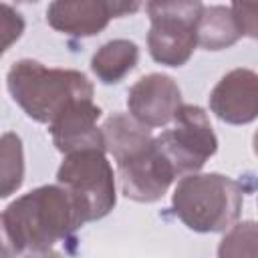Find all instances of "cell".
<instances>
[{
  "label": "cell",
  "mask_w": 258,
  "mask_h": 258,
  "mask_svg": "<svg viewBox=\"0 0 258 258\" xmlns=\"http://www.w3.org/2000/svg\"><path fill=\"white\" fill-rule=\"evenodd\" d=\"M242 187L222 173H189L173 189L175 216L194 232H224L242 210Z\"/></svg>",
  "instance_id": "obj_3"
},
{
  "label": "cell",
  "mask_w": 258,
  "mask_h": 258,
  "mask_svg": "<svg viewBox=\"0 0 258 258\" xmlns=\"http://www.w3.org/2000/svg\"><path fill=\"white\" fill-rule=\"evenodd\" d=\"M137 2H113V0H56L46 8L48 24L71 36L99 34L111 18L135 12Z\"/></svg>",
  "instance_id": "obj_7"
},
{
  "label": "cell",
  "mask_w": 258,
  "mask_h": 258,
  "mask_svg": "<svg viewBox=\"0 0 258 258\" xmlns=\"http://www.w3.org/2000/svg\"><path fill=\"white\" fill-rule=\"evenodd\" d=\"M22 32H24L22 14L10 4L0 2V56L22 36Z\"/></svg>",
  "instance_id": "obj_17"
},
{
  "label": "cell",
  "mask_w": 258,
  "mask_h": 258,
  "mask_svg": "<svg viewBox=\"0 0 258 258\" xmlns=\"http://www.w3.org/2000/svg\"><path fill=\"white\" fill-rule=\"evenodd\" d=\"M117 171L123 194L135 202L159 200L177 177L169 161L157 149L155 141H151V145L137 157L119 163Z\"/></svg>",
  "instance_id": "obj_9"
},
{
  "label": "cell",
  "mask_w": 258,
  "mask_h": 258,
  "mask_svg": "<svg viewBox=\"0 0 258 258\" xmlns=\"http://www.w3.org/2000/svg\"><path fill=\"white\" fill-rule=\"evenodd\" d=\"M139 60V48L133 40L115 38L105 42L91 58V71L101 83L113 85L129 75Z\"/></svg>",
  "instance_id": "obj_14"
},
{
  "label": "cell",
  "mask_w": 258,
  "mask_h": 258,
  "mask_svg": "<svg viewBox=\"0 0 258 258\" xmlns=\"http://www.w3.org/2000/svg\"><path fill=\"white\" fill-rule=\"evenodd\" d=\"M8 91L20 109L38 123H52L77 101L93 99L91 81L73 69H50L22 58L8 71Z\"/></svg>",
  "instance_id": "obj_2"
},
{
  "label": "cell",
  "mask_w": 258,
  "mask_h": 258,
  "mask_svg": "<svg viewBox=\"0 0 258 258\" xmlns=\"http://www.w3.org/2000/svg\"><path fill=\"white\" fill-rule=\"evenodd\" d=\"M101 117V107L93 103V99L77 101L71 107H67L52 123L50 133L52 141L58 151L73 153L81 149H103V135L97 127V121Z\"/></svg>",
  "instance_id": "obj_11"
},
{
  "label": "cell",
  "mask_w": 258,
  "mask_h": 258,
  "mask_svg": "<svg viewBox=\"0 0 258 258\" xmlns=\"http://www.w3.org/2000/svg\"><path fill=\"white\" fill-rule=\"evenodd\" d=\"M56 181L73 198L85 224L105 218L115 208V173L103 149L67 153Z\"/></svg>",
  "instance_id": "obj_4"
},
{
  "label": "cell",
  "mask_w": 258,
  "mask_h": 258,
  "mask_svg": "<svg viewBox=\"0 0 258 258\" xmlns=\"http://www.w3.org/2000/svg\"><path fill=\"white\" fill-rule=\"evenodd\" d=\"M127 107L131 117L143 127H163L173 121L181 107V91L171 77L151 73L129 89Z\"/></svg>",
  "instance_id": "obj_8"
},
{
  "label": "cell",
  "mask_w": 258,
  "mask_h": 258,
  "mask_svg": "<svg viewBox=\"0 0 258 258\" xmlns=\"http://www.w3.org/2000/svg\"><path fill=\"white\" fill-rule=\"evenodd\" d=\"M24 258H60V254H56L52 250H32Z\"/></svg>",
  "instance_id": "obj_20"
},
{
  "label": "cell",
  "mask_w": 258,
  "mask_h": 258,
  "mask_svg": "<svg viewBox=\"0 0 258 258\" xmlns=\"http://www.w3.org/2000/svg\"><path fill=\"white\" fill-rule=\"evenodd\" d=\"M20 254V250L16 248L8 228H6V222L0 214V258H16Z\"/></svg>",
  "instance_id": "obj_19"
},
{
  "label": "cell",
  "mask_w": 258,
  "mask_h": 258,
  "mask_svg": "<svg viewBox=\"0 0 258 258\" xmlns=\"http://www.w3.org/2000/svg\"><path fill=\"white\" fill-rule=\"evenodd\" d=\"M101 135H103L105 151H109L113 155L117 165L137 157L153 141L151 131L147 127H143L141 123H137L131 115H125V113L111 115L103 123Z\"/></svg>",
  "instance_id": "obj_12"
},
{
  "label": "cell",
  "mask_w": 258,
  "mask_h": 258,
  "mask_svg": "<svg viewBox=\"0 0 258 258\" xmlns=\"http://www.w3.org/2000/svg\"><path fill=\"white\" fill-rule=\"evenodd\" d=\"M212 113L232 125H244L258 115V77L250 69H234L210 93Z\"/></svg>",
  "instance_id": "obj_10"
},
{
  "label": "cell",
  "mask_w": 258,
  "mask_h": 258,
  "mask_svg": "<svg viewBox=\"0 0 258 258\" xmlns=\"http://www.w3.org/2000/svg\"><path fill=\"white\" fill-rule=\"evenodd\" d=\"M230 10L236 18L240 32L256 38V10H258V6L256 4H232Z\"/></svg>",
  "instance_id": "obj_18"
},
{
  "label": "cell",
  "mask_w": 258,
  "mask_h": 258,
  "mask_svg": "<svg viewBox=\"0 0 258 258\" xmlns=\"http://www.w3.org/2000/svg\"><path fill=\"white\" fill-rule=\"evenodd\" d=\"M242 36L230 6H202L196 24V40L206 50H222Z\"/></svg>",
  "instance_id": "obj_13"
},
{
  "label": "cell",
  "mask_w": 258,
  "mask_h": 258,
  "mask_svg": "<svg viewBox=\"0 0 258 258\" xmlns=\"http://www.w3.org/2000/svg\"><path fill=\"white\" fill-rule=\"evenodd\" d=\"M218 258H258V228L252 220L236 224L224 236Z\"/></svg>",
  "instance_id": "obj_16"
},
{
  "label": "cell",
  "mask_w": 258,
  "mask_h": 258,
  "mask_svg": "<svg viewBox=\"0 0 258 258\" xmlns=\"http://www.w3.org/2000/svg\"><path fill=\"white\" fill-rule=\"evenodd\" d=\"M24 181V153L22 141L16 133L0 137V198L12 196Z\"/></svg>",
  "instance_id": "obj_15"
},
{
  "label": "cell",
  "mask_w": 258,
  "mask_h": 258,
  "mask_svg": "<svg viewBox=\"0 0 258 258\" xmlns=\"http://www.w3.org/2000/svg\"><path fill=\"white\" fill-rule=\"evenodd\" d=\"M173 123V129L163 131L153 141L173 167L175 175L196 173L218 149V139L210 119L202 107L181 105Z\"/></svg>",
  "instance_id": "obj_6"
},
{
  "label": "cell",
  "mask_w": 258,
  "mask_h": 258,
  "mask_svg": "<svg viewBox=\"0 0 258 258\" xmlns=\"http://www.w3.org/2000/svg\"><path fill=\"white\" fill-rule=\"evenodd\" d=\"M202 6L204 4L196 0L147 4V14L151 20L147 46L153 60L165 67H181L191 58L198 44L196 24Z\"/></svg>",
  "instance_id": "obj_5"
},
{
  "label": "cell",
  "mask_w": 258,
  "mask_h": 258,
  "mask_svg": "<svg viewBox=\"0 0 258 258\" xmlns=\"http://www.w3.org/2000/svg\"><path fill=\"white\" fill-rule=\"evenodd\" d=\"M6 228L22 250H50L85 222L73 198L60 185H40L16 198L2 214Z\"/></svg>",
  "instance_id": "obj_1"
}]
</instances>
